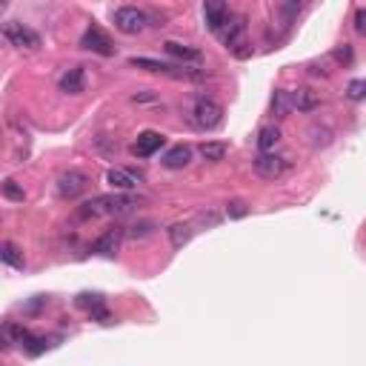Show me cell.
<instances>
[{"label":"cell","mask_w":366,"mask_h":366,"mask_svg":"<svg viewBox=\"0 0 366 366\" xmlns=\"http://www.w3.org/2000/svg\"><path fill=\"white\" fill-rule=\"evenodd\" d=\"M141 203H144V198H135V195H129V192L98 195V198L86 201L78 209V218L80 220H89V218H124V215H132Z\"/></svg>","instance_id":"cell-1"},{"label":"cell","mask_w":366,"mask_h":366,"mask_svg":"<svg viewBox=\"0 0 366 366\" xmlns=\"http://www.w3.org/2000/svg\"><path fill=\"white\" fill-rule=\"evenodd\" d=\"M186 117H189V124L195 126L198 132H212V129H218L223 124V106H220L215 98L198 95L195 100L189 103Z\"/></svg>","instance_id":"cell-2"},{"label":"cell","mask_w":366,"mask_h":366,"mask_svg":"<svg viewBox=\"0 0 366 366\" xmlns=\"http://www.w3.org/2000/svg\"><path fill=\"white\" fill-rule=\"evenodd\" d=\"M129 66H135V69H146V72H152V75L175 78V80H203V78H206L203 69L172 66V63H161V60H152V58H129Z\"/></svg>","instance_id":"cell-3"},{"label":"cell","mask_w":366,"mask_h":366,"mask_svg":"<svg viewBox=\"0 0 366 366\" xmlns=\"http://www.w3.org/2000/svg\"><path fill=\"white\" fill-rule=\"evenodd\" d=\"M112 23L124 34H141L149 26V12L137 9V6H120L112 12Z\"/></svg>","instance_id":"cell-4"},{"label":"cell","mask_w":366,"mask_h":366,"mask_svg":"<svg viewBox=\"0 0 366 366\" xmlns=\"http://www.w3.org/2000/svg\"><path fill=\"white\" fill-rule=\"evenodd\" d=\"M3 41L14 49H29V52L41 49V34L34 29H29V26H23L21 21H6L3 23Z\"/></svg>","instance_id":"cell-5"},{"label":"cell","mask_w":366,"mask_h":366,"mask_svg":"<svg viewBox=\"0 0 366 366\" xmlns=\"http://www.w3.org/2000/svg\"><path fill=\"white\" fill-rule=\"evenodd\" d=\"M252 166H255L258 175H260V178H266V181H277V178H284L286 172H289V161L281 158V155H275V152H269V155H258V158L252 161Z\"/></svg>","instance_id":"cell-6"},{"label":"cell","mask_w":366,"mask_h":366,"mask_svg":"<svg viewBox=\"0 0 366 366\" xmlns=\"http://www.w3.org/2000/svg\"><path fill=\"white\" fill-rule=\"evenodd\" d=\"M80 46L86 49V52H95V55H103V58H109V55H115V43H112V38L106 32H103L100 26H89L83 32V38H80Z\"/></svg>","instance_id":"cell-7"},{"label":"cell","mask_w":366,"mask_h":366,"mask_svg":"<svg viewBox=\"0 0 366 366\" xmlns=\"http://www.w3.org/2000/svg\"><path fill=\"white\" fill-rule=\"evenodd\" d=\"M218 38L226 49L238 52V46H243V41H247V21H243L240 14H232L229 21H226V26L218 32Z\"/></svg>","instance_id":"cell-8"},{"label":"cell","mask_w":366,"mask_h":366,"mask_svg":"<svg viewBox=\"0 0 366 366\" xmlns=\"http://www.w3.org/2000/svg\"><path fill=\"white\" fill-rule=\"evenodd\" d=\"M86 183H89V178L83 175V172H78V169H69V172H63V175L58 178V195L63 198V201H72V198H78L80 192H86Z\"/></svg>","instance_id":"cell-9"},{"label":"cell","mask_w":366,"mask_h":366,"mask_svg":"<svg viewBox=\"0 0 366 366\" xmlns=\"http://www.w3.org/2000/svg\"><path fill=\"white\" fill-rule=\"evenodd\" d=\"M229 17H232L229 6L220 3V0H206V3H203V21H206V29L209 32L218 34L226 26V21H229Z\"/></svg>","instance_id":"cell-10"},{"label":"cell","mask_w":366,"mask_h":366,"mask_svg":"<svg viewBox=\"0 0 366 366\" xmlns=\"http://www.w3.org/2000/svg\"><path fill=\"white\" fill-rule=\"evenodd\" d=\"M163 144H166V137H163L161 132L146 129V132L137 135V141L132 144V152L137 155V158H152L155 152H161V146H163Z\"/></svg>","instance_id":"cell-11"},{"label":"cell","mask_w":366,"mask_h":366,"mask_svg":"<svg viewBox=\"0 0 366 366\" xmlns=\"http://www.w3.org/2000/svg\"><path fill=\"white\" fill-rule=\"evenodd\" d=\"M141 181H144V175H141V172H135V169H109L106 172V183L115 192H132Z\"/></svg>","instance_id":"cell-12"},{"label":"cell","mask_w":366,"mask_h":366,"mask_svg":"<svg viewBox=\"0 0 366 366\" xmlns=\"http://www.w3.org/2000/svg\"><path fill=\"white\" fill-rule=\"evenodd\" d=\"M163 49H166V55L181 60V66H189V63L198 66V63H203V52L195 49V46H186V43H178V41H166Z\"/></svg>","instance_id":"cell-13"},{"label":"cell","mask_w":366,"mask_h":366,"mask_svg":"<svg viewBox=\"0 0 366 366\" xmlns=\"http://www.w3.org/2000/svg\"><path fill=\"white\" fill-rule=\"evenodd\" d=\"M83 86H86L83 66H72V69H66V72L60 75V80H58V89H60L63 95H80V92H83Z\"/></svg>","instance_id":"cell-14"},{"label":"cell","mask_w":366,"mask_h":366,"mask_svg":"<svg viewBox=\"0 0 366 366\" xmlns=\"http://www.w3.org/2000/svg\"><path fill=\"white\" fill-rule=\"evenodd\" d=\"M166 169H186L192 163V146L186 144H178V146H172L166 155H163V161H161Z\"/></svg>","instance_id":"cell-15"},{"label":"cell","mask_w":366,"mask_h":366,"mask_svg":"<svg viewBox=\"0 0 366 366\" xmlns=\"http://www.w3.org/2000/svg\"><path fill=\"white\" fill-rule=\"evenodd\" d=\"M120 235H124V232H117V229L103 232V235L92 243V252H98V255H103V258H115V252L120 249Z\"/></svg>","instance_id":"cell-16"},{"label":"cell","mask_w":366,"mask_h":366,"mask_svg":"<svg viewBox=\"0 0 366 366\" xmlns=\"http://www.w3.org/2000/svg\"><path fill=\"white\" fill-rule=\"evenodd\" d=\"M289 95H292V109H298V112H315L321 106L318 95L312 92V89H295Z\"/></svg>","instance_id":"cell-17"},{"label":"cell","mask_w":366,"mask_h":366,"mask_svg":"<svg viewBox=\"0 0 366 366\" xmlns=\"http://www.w3.org/2000/svg\"><path fill=\"white\" fill-rule=\"evenodd\" d=\"M306 137H309V146L312 149H326L329 144H332V129L329 126H323V124H312L309 129H306Z\"/></svg>","instance_id":"cell-18"},{"label":"cell","mask_w":366,"mask_h":366,"mask_svg":"<svg viewBox=\"0 0 366 366\" xmlns=\"http://www.w3.org/2000/svg\"><path fill=\"white\" fill-rule=\"evenodd\" d=\"M166 235H169V243L175 249H183L186 243L192 240V235H195V229H192V223H172L169 229H166Z\"/></svg>","instance_id":"cell-19"},{"label":"cell","mask_w":366,"mask_h":366,"mask_svg":"<svg viewBox=\"0 0 366 366\" xmlns=\"http://www.w3.org/2000/svg\"><path fill=\"white\" fill-rule=\"evenodd\" d=\"M277 144H281V129H277V126H264L258 132V149H260V155L275 152Z\"/></svg>","instance_id":"cell-20"},{"label":"cell","mask_w":366,"mask_h":366,"mask_svg":"<svg viewBox=\"0 0 366 366\" xmlns=\"http://www.w3.org/2000/svg\"><path fill=\"white\" fill-rule=\"evenodd\" d=\"M198 152H201V158L206 163H220L226 158V152H229V146H226L223 141H206V144H201Z\"/></svg>","instance_id":"cell-21"},{"label":"cell","mask_w":366,"mask_h":366,"mask_svg":"<svg viewBox=\"0 0 366 366\" xmlns=\"http://www.w3.org/2000/svg\"><path fill=\"white\" fill-rule=\"evenodd\" d=\"M0 260H3L6 266H12V269H23V266H26L23 252L17 249L12 240H3V247H0Z\"/></svg>","instance_id":"cell-22"},{"label":"cell","mask_w":366,"mask_h":366,"mask_svg":"<svg viewBox=\"0 0 366 366\" xmlns=\"http://www.w3.org/2000/svg\"><path fill=\"white\" fill-rule=\"evenodd\" d=\"M292 112V95L289 89H277L275 98H272V115L275 117H286Z\"/></svg>","instance_id":"cell-23"},{"label":"cell","mask_w":366,"mask_h":366,"mask_svg":"<svg viewBox=\"0 0 366 366\" xmlns=\"http://www.w3.org/2000/svg\"><path fill=\"white\" fill-rule=\"evenodd\" d=\"M21 350H23L26 355H32V358H38L41 352H46V350H49V341H46V338H41V335H32V332H29V338L23 341Z\"/></svg>","instance_id":"cell-24"},{"label":"cell","mask_w":366,"mask_h":366,"mask_svg":"<svg viewBox=\"0 0 366 366\" xmlns=\"http://www.w3.org/2000/svg\"><path fill=\"white\" fill-rule=\"evenodd\" d=\"M3 198L12 201V203H23V201H26V192H23V186L17 183V181L6 178V181H3Z\"/></svg>","instance_id":"cell-25"},{"label":"cell","mask_w":366,"mask_h":366,"mask_svg":"<svg viewBox=\"0 0 366 366\" xmlns=\"http://www.w3.org/2000/svg\"><path fill=\"white\" fill-rule=\"evenodd\" d=\"M155 232V223L152 220H141V223H132V226H126V238H132V240H137V238H149Z\"/></svg>","instance_id":"cell-26"},{"label":"cell","mask_w":366,"mask_h":366,"mask_svg":"<svg viewBox=\"0 0 366 366\" xmlns=\"http://www.w3.org/2000/svg\"><path fill=\"white\" fill-rule=\"evenodd\" d=\"M78 306L95 312V309H100V306H106V301H103V295H89V292H83V295H78Z\"/></svg>","instance_id":"cell-27"},{"label":"cell","mask_w":366,"mask_h":366,"mask_svg":"<svg viewBox=\"0 0 366 366\" xmlns=\"http://www.w3.org/2000/svg\"><path fill=\"white\" fill-rule=\"evenodd\" d=\"M346 98L350 100H366V80H350V86H346Z\"/></svg>","instance_id":"cell-28"},{"label":"cell","mask_w":366,"mask_h":366,"mask_svg":"<svg viewBox=\"0 0 366 366\" xmlns=\"http://www.w3.org/2000/svg\"><path fill=\"white\" fill-rule=\"evenodd\" d=\"M247 212H249V206L243 201H229V203H226V215H229V218H247Z\"/></svg>","instance_id":"cell-29"},{"label":"cell","mask_w":366,"mask_h":366,"mask_svg":"<svg viewBox=\"0 0 366 366\" xmlns=\"http://www.w3.org/2000/svg\"><path fill=\"white\" fill-rule=\"evenodd\" d=\"M198 223L201 226H218L220 223V215L218 212H198Z\"/></svg>","instance_id":"cell-30"},{"label":"cell","mask_w":366,"mask_h":366,"mask_svg":"<svg viewBox=\"0 0 366 366\" xmlns=\"http://www.w3.org/2000/svg\"><path fill=\"white\" fill-rule=\"evenodd\" d=\"M355 32L366 34V6H361V9L355 12Z\"/></svg>","instance_id":"cell-31"},{"label":"cell","mask_w":366,"mask_h":366,"mask_svg":"<svg viewBox=\"0 0 366 366\" xmlns=\"http://www.w3.org/2000/svg\"><path fill=\"white\" fill-rule=\"evenodd\" d=\"M335 58L343 60V63H352V46H346V43H343V46L335 52Z\"/></svg>","instance_id":"cell-32"},{"label":"cell","mask_w":366,"mask_h":366,"mask_svg":"<svg viewBox=\"0 0 366 366\" xmlns=\"http://www.w3.org/2000/svg\"><path fill=\"white\" fill-rule=\"evenodd\" d=\"M281 12H284L286 21H292V17L301 12V3H284V6H281Z\"/></svg>","instance_id":"cell-33"}]
</instances>
